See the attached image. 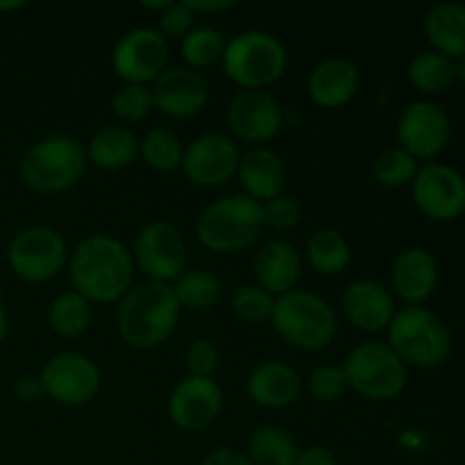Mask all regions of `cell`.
<instances>
[{"mask_svg": "<svg viewBox=\"0 0 465 465\" xmlns=\"http://www.w3.org/2000/svg\"><path fill=\"white\" fill-rule=\"evenodd\" d=\"M68 275L75 293L89 304L121 302L134 280L130 250L109 234H91L68 257Z\"/></svg>", "mask_w": 465, "mask_h": 465, "instance_id": "obj_1", "label": "cell"}, {"mask_svg": "<svg viewBox=\"0 0 465 465\" xmlns=\"http://www.w3.org/2000/svg\"><path fill=\"white\" fill-rule=\"evenodd\" d=\"M180 304L171 284L143 282L118 302L116 327L130 348L154 350L171 339L180 322Z\"/></svg>", "mask_w": 465, "mask_h": 465, "instance_id": "obj_2", "label": "cell"}, {"mask_svg": "<svg viewBox=\"0 0 465 465\" xmlns=\"http://www.w3.org/2000/svg\"><path fill=\"white\" fill-rule=\"evenodd\" d=\"M263 207L243 193L223 195L200 212L195 234L207 250L234 254L248 250L262 236Z\"/></svg>", "mask_w": 465, "mask_h": 465, "instance_id": "obj_3", "label": "cell"}, {"mask_svg": "<svg viewBox=\"0 0 465 465\" xmlns=\"http://www.w3.org/2000/svg\"><path fill=\"white\" fill-rule=\"evenodd\" d=\"M86 166V145L71 134H54L27 148L18 175L36 193H64L84 177Z\"/></svg>", "mask_w": 465, "mask_h": 465, "instance_id": "obj_4", "label": "cell"}, {"mask_svg": "<svg viewBox=\"0 0 465 465\" xmlns=\"http://www.w3.org/2000/svg\"><path fill=\"white\" fill-rule=\"evenodd\" d=\"M221 64L225 75L243 91H263L282 80L289 54L271 32L245 30L227 41Z\"/></svg>", "mask_w": 465, "mask_h": 465, "instance_id": "obj_5", "label": "cell"}, {"mask_svg": "<svg viewBox=\"0 0 465 465\" xmlns=\"http://www.w3.org/2000/svg\"><path fill=\"white\" fill-rule=\"evenodd\" d=\"M271 321L286 343L309 352L327 348L339 331V318L331 304L313 291L302 289L275 298Z\"/></svg>", "mask_w": 465, "mask_h": 465, "instance_id": "obj_6", "label": "cell"}, {"mask_svg": "<svg viewBox=\"0 0 465 465\" xmlns=\"http://www.w3.org/2000/svg\"><path fill=\"white\" fill-rule=\"evenodd\" d=\"M386 334V345L407 366L436 368L452 352V334L448 325L425 307H404L395 312Z\"/></svg>", "mask_w": 465, "mask_h": 465, "instance_id": "obj_7", "label": "cell"}, {"mask_svg": "<svg viewBox=\"0 0 465 465\" xmlns=\"http://www.w3.org/2000/svg\"><path fill=\"white\" fill-rule=\"evenodd\" d=\"M348 386L366 400H393L409 381V366L386 343L366 341L343 363Z\"/></svg>", "mask_w": 465, "mask_h": 465, "instance_id": "obj_8", "label": "cell"}, {"mask_svg": "<svg viewBox=\"0 0 465 465\" xmlns=\"http://www.w3.org/2000/svg\"><path fill=\"white\" fill-rule=\"evenodd\" d=\"M7 263L14 275L23 282L44 284L54 280L68 266L66 239L53 227H25L9 243Z\"/></svg>", "mask_w": 465, "mask_h": 465, "instance_id": "obj_9", "label": "cell"}, {"mask_svg": "<svg viewBox=\"0 0 465 465\" xmlns=\"http://www.w3.org/2000/svg\"><path fill=\"white\" fill-rule=\"evenodd\" d=\"M132 259L134 268H139L148 282H159V284L177 282L186 268V241L173 223H148L136 234Z\"/></svg>", "mask_w": 465, "mask_h": 465, "instance_id": "obj_10", "label": "cell"}, {"mask_svg": "<svg viewBox=\"0 0 465 465\" xmlns=\"http://www.w3.org/2000/svg\"><path fill=\"white\" fill-rule=\"evenodd\" d=\"M171 45L154 27H134L116 41L112 68L125 84H148L168 68Z\"/></svg>", "mask_w": 465, "mask_h": 465, "instance_id": "obj_11", "label": "cell"}, {"mask_svg": "<svg viewBox=\"0 0 465 465\" xmlns=\"http://www.w3.org/2000/svg\"><path fill=\"white\" fill-rule=\"evenodd\" d=\"M45 395L57 404L80 407L100 393L103 375L89 357L77 352H62L44 363L39 375Z\"/></svg>", "mask_w": 465, "mask_h": 465, "instance_id": "obj_12", "label": "cell"}, {"mask_svg": "<svg viewBox=\"0 0 465 465\" xmlns=\"http://www.w3.org/2000/svg\"><path fill=\"white\" fill-rule=\"evenodd\" d=\"M413 203L434 221H454L465 212V177L445 163H425L413 177Z\"/></svg>", "mask_w": 465, "mask_h": 465, "instance_id": "obj_13", "label": "cell"}, {"mask_svg": "<svg viewBox=\"0 0 465 465\" xmlns=\"http://www.w3.org/2000/svg\"><path fill=\"white\" fill-rule=\"evenodd\" d=\"M225 118L232 134L254 148L275 139L284 125V112L268 91H239L232 95Z\"/></svg>", "mask_w": 465, "mask_h": 465, "instance_id": "obj_14", "label": "cell"}, {"mask_svg": "<svg viewBox=\"0 0 465 465\" xmlns=\"http://www.w3.org/2000/svg\"><path fill=\"white\" fill-rule=\"evenodd\" d=\"M241 153L234 141L218 132H207L184 148L182 171L198 186H221L239 171Z\"/></svg>", "mask_w": 465, "mask_h": 465, "instance_id": "obj_15", "label": "cell"}, {"mask_svg": "<svg viewBox=\"0 0 465 465\" xmlns=\"http://www.w3.org/2000/svg\"><path fill=\"white\" fill-rule=\"evenodd\" d=\"M450 118L440 104L431 100H416L402 112L398 121L400 148L413 159H431L450 143Z\"/></svg>", "mask_w": 465, "mask_h": 465, "instance_id": "obj_16", "label": "cell"}, {"mask_svg": "<svg viewBox=\"0 0 465 465\" xmlns=\"http://www.w3.org/2000/svg\"><path fill=\"white\" fill-rule=\"evenodd\" d=\"M223 411V389L213 377L186 375L168 398V416L180 430L200 431L218 420Z\"/></svg>", "mask_w": 465, "mask_h": 465, "instance_id": "obj_17", "label": "cell"}, {"mask_svg": "<svg viewBox=\"0 0 465 465\" xmlns=\"http://www.w3.org/2000/svg\"><path fill=\"white\" fill-rule=\"evenodd\" d=\"M154 109L171 118H193L204 109L209 89L204 77L189 66H168L150 86Z\"/></svg>", "mask_w": 465, "mask_h": 465, "instance_id": "obj_18", "label": "cell"}, {"mask_svg": "<svg viewBox=\"0 0 465 465\" xmlns=\"http://www.w3.org/2000/svg\"><path fill=\"white\" fill-rule=\"evenodd\" d=\"M343 313L359 331L375 334L386 330L395 316L393 293L375 280H357L345 289Z\"/></svg>", "mask_w": 465, "mask_h": 465, "instance_id": "obj_19", "label": "cell"}, {"mask_svg": "<svg viewBox=\"0 0 465 465\" xmlns=\"http://www.w3.org/2000/svg\"><path fill=\"white\" fill-rule=\"evenodd\" d=\"M307 91L312 103L318 107H345L359 91V68L350 59H322L309 73Z\"/></svg>", "mask_w": 465, "mask_h": 465, "instance_id": "obj_20", "label": "cell"}, {"mask_svg": "<svg viewBox=\"0 0 465 465\" xmlns=\"http://www.w3.org/2000/svg\"><path fill=\"white\" fill-rule=\"evenodd\" d=\"M250 400L263 409H286L298 400L302 380L298 371L284 361H262L248 375Z\"/></svg>", "mask_w": 465, "mask_h": 465, "instance_id": "obj_21", "label": "cell"}, {"mask_svg": "<svg viewBox=\"0 0 465 465\" xmlns=\"http://www.w3.org/2000/svg\"><path fill=\"white\" fill-rule=\"evenodd\" d=\"M239 180L243 186V195L252 198L254 203L263 204L268 200L282 195L286 184L284 159L275 150L259 145L250 148L239 162Z\"/></svg>", "mask_w": 465, "mask_h": 465, "instance_id": "obj_22", "label": "cell"}, {"mask_svg": "<svg viewBox=\"0 0 465 465\" xmlns=\"http://www.w3.org/2000/svg\"><path fill=\"white\" fill-rule=\"evenodd\" d=\"M393 291L407 307H420L436 289L439 282V263L427 250L411 248L398 254L391 272Z\"/></svg>", "mask_w": 465, "mask_h": 465, "instance_id": "obj_23", "label": "cell"}, {"mask_svg": "<svg viewBox=\"0 0 465 465\" xmlns=\"http://www.w3.org/2000/svg\"><path fill=\"white\" fill-rule=\"evenodd\" d=\"M254 275L257 284L268 293L280 298L295 289L302 275V257L295 245L286 241H268L254 257Z\"/></svg>", "mask_w": 465, "mask_h": 465, "instance_id": "obj_24", "label": "cell"}, {"mask_svg": "<svg viewBox=\"0 0 465 465\" xmlns=\"http://www.w3.org/2000/svg\"><path fill=\"white\" fill-rule=\"evenodd\" d=\"M139 154V139L123 125L100 127L86 145V157L100 171H121Z\"/></svg>", "mask_w": 465, "mask_h": 465, "instance_id": "obj_25", "label": "cell"}, {"mask_svg": "<svg viewBox=\"0 0 465 465\" xmlns=\"http://www.w3.org/2000/svg\"><path fill=\"white\" fill-rule=\"evenodd\" d=\"M425 32L436 53L450 59L465 57V5L440 3L431 7Z\"/></svg>", "mask_w": 465, "mask_h": 465, "instance_id": "obj_26", "label": "cell"}, {"mask_svg": "<svg viewBox=\"0 0 465 465\" xmlns=\"http://www.w3.org/2000/svg\"><path fill=\"white\" fill-rule=\"evenodd\" d=\"M350 243L334 227H321L307 241V262L318 275L336 277L350 266Z\"/></svg>", "mask_w": 465, "mask_h": 465, "instance_id": "obj_27", "label": "cell"}, {"mask_svg": "<svg viewBox=\"0 0 465 465\" xmlns=\"http://www.w3.org/2000/svg\"><path fill=\"white\" fill-rule=\"evenodd\" d=\"M245 454L252 465H295L298 445L286 430L266 425L250 434Z\"/></svg>", "mask_w": 465, "mask_h": 465, "instance_id": "obj_28", "label": "cell"}, {"mask_svg": "<svg viewBox=\"0 0 465 465\" xmlns=\"http://www.w3.org/2000/svg\"><path fill=\"white\" fill-rule=\"evenodd\" d=\"M457 80V62L436 50H427L409 64V82L420 94H440Z\"/></svg>", "mask_w": 465, "mask_h": 465, "instance_id": "obj_29", "label": "cell"}, {"mask_svg": "<svg viewBox=\"0 0 465 465\" xmlns=\"http://www.w3.org/2000/svg\"><path fill=\"white\" fill-rule=\"evenodd\" d=\"M48 325L62 339H80L91 327V304L75 291L57 295L48 309Z\"/></svg>", "mask_w": 465, "mask_h": 465, "instance_id": "obj_30", "label": "cell"}, {"mask_svg": "<svg viewBox=\"0 0 465 465\" xmlns=\"http://www.w3.org/2000/svg\"><path fill=\"white\" fill-rule=\"evenodd\" d=\"M139 153L143 162L157 173H173L182 168V157H184V145L177 132L168 127H153L145 132L139 143Z\"/></svg>", "mask_w": 465, "mask_h": 465, "instance_id": "obj_31", "label": "cell"}, {"mask_svg": "<svg viewBox=\"0 0 465 465\" xmlns=\"http://www.w3.org/2000/svg\"><path fill=\"white\" fill-rule=\"evenodd\" d=\"M180 309L207 312L221 298V282L209 271H189L173 286Z\"/></svg>", "mask_w": 465, "mask_h": 465, "instance_id": "obj_32", "label": "cell"}, {"mask_svg": "<svg viewBox=\"0 0 465 465\" xmlns=\"http://www.w3.org/2000/svg\"><path fill=\"white\" fill-rule=\"evenodd\" d=\"M227 39L213 27H193L189 35L182 39L180 53L184 57L186 66L200 71L218 64L225 54Z\"/></svg>", "mask_w": 465, "mask_h": 465, "instance_id": "obj_33", "label": "cell"}, {"mask_svg": "<svg viewBox=\"0 0 465 465\" xmlns=\"http://www.w3.org/2000/svg\"><path fill=\"white\" fill-rule=\"evenodd\" d=\"M418 173V159L402 148H386L372 162V177L384 189H402Z\"/></svg>", "mask_w": 465, "mask_h": 465, "instance_id": "obj_34", "label": "cell"}, {"mask_svg": "<svg viewBox=\"0 0 465 465\" xmlns=\"http://www.w3.org/2000/svg\"><path fill=\"white\" fill-rule=\"evenodd\" d=\"M112 109L121 121L141 123L153 114L154 98L148 84H123L114 94Z\"/></svg>", "mask_w": 465, "mask_h": 465, "instance_id": "obj_35", "label": "cell"}, {"mask_svg": "<svg viewBox=\"0 0 465 465\" xmlns=\"http://www.w3.org/2000/svg\"><path fill=\"white\" fill-rule=\"evenodd\" d=\"M275 295L259 284H243L232 295V312L245 322H263L272 316Z\"/></svg>", "mask_w": 465, "mask_h": 465, "instance_id": "obj_36", "label": "cell"}, {"mask_svg": "<svg viewBox=\"0 0 465 465\" xmlns=\"http://www.w3.org/2000/svg\"><path fill=\"white\" fill-rule=\"evenodd\" d=\"M309 395L318 402H339L350 391L348 380H345L343 366H321L309 375L307 380Z\"/></svg>", "mask_w": 465, "mask_h": 465, "instance_id": "obj_37", "label": "cell"}, {"mask_svg": "<svg viewBox=\"0 0 465 465\" xmlns=\"http://www.w3.org/2000/svg\"><path fill=\"white\" fill-rule=\"evenodd\" d=\"M262 207L263 223H266V227H272V230H293L300 223V218H302V207H300L298 200L289 198L284 193L268 200Z\"/></svg>", "mask_w": 465, "mask_h": 465, "instance_id": "obj_38", "label": "cell"}, {"mask_svg": "<svg viewBox=\"0 0 465 465\" xmlns=\"http://www.w3.org/2000/svg\"><path fill=\"white\" fill-rule=\"evenodd\" d=\"M218 361H221V352H218V345L213 341H191L189 350H186V371H189V375L212 377L216 372Z\"/></svg>", "mask_w": 465, "mask_h": 465, "instance_id": "obj_39", "label": "cell"}, {"mask_svg": "<svg viewBox=\"0 0 465 465\" xmlns=\"http://www.w3.org/2000/svg\"><path fill=\"white\" fill-rule=\"evenodd\" d=\"M191 30H193V12L186 7L184 0H180V3H168L159 12V35L163 39L182 41Z\"/></svg>", "mask_w": 465, "mask_h": 465, "instance_id": "obj_40", "label": "cell"}, {"mask_svg": "<svg viewBox=\"0 0 465 465\" xmlns=\"http://www.w3.org/2000/svg\"><path fill=\"white\" fill-rule=\"evenodd\" d=\"M14 395L23 404H36L45 395L39 375H21L14 384Z\"/></svg>", "mask_w": 465, "mask_h": 465, "instance_id": "obj_41", "label": "cell"}, {"mask_svg": "<svg viewBox=\"0 0 465 465\" xmlns=\"http://www.w3.org/2000/svg\"><path fill=\"white\" fill-rule=\"evenodd\" d=\"M295 465H336V457L325 445H309V448L298 450Z\"/></svg>", "mask_w": 465, "mask_h": 465, "instance_id": "obj_42", "label": "cell"}, {"mask_svg": "<svg viewBox=\"0 0 465 465\" xmlns=\"http://www.w3.org/2000/svg\"><path fill=\"white\" fill-rule=\"evenodd\" d=\"M203 465H252L248 454L234 448H216L204 457Z\"/></svg>", "mask_w": 465, "mask_h": 465, "instance_id": "obj_43", "label": "cell"}, {"mask_svg": "<svg viewBox=\"0 0 465 465\" xmlns=\"http://www.w3.org/2000/svg\"><path fill=\"white\" fill-rule=\"evenodd\" d=\"M186 7L195 14H209V12H223V9H230V0H184Z\"/></svg>", "mask_w": 465, "mask_h": 465, "instance_id": "obj_44", "label": "cell"}, {"mask_svg": "<svg viewBox=\"0 0 465 465\" xmlns=\"http://www.w3.org/2000/svg\"><path fill=\"white\" fill-rule=\"evenodd\" d=\"M7 331H9V313H7V307H5V302L0 300V343L7 339Z\"/></svg>", "mask_w": 465, "mask_h": 465, "instance_id": "obj_45", "label": "cell"}, {"mask_svg": "<svg viewBox=\"0 0 465 465\" xmlns=\"http://www.w3.org/2000/svg\"><path fill=\"white\" fill-rule=\"evenodd\" d=\"M168 3H171V0H159V3H141V7H145V9H157V12H162V9L166 7Z\"/></svg>", "mask_w": 465, "mask_h": 465, "instance_id": "obj_46", "label": "cell"}, {"mask_svg": "<svg viewBox=\"0 0 465 465\" xmlns=\"http://www.w3.org/2000/svg\"><path fill=\"white\" fill-rule=\"evenodd\" d=\"M23 7L21 0H14V3H0V12H12V9Z\"/></svg>", "mask_w": 465, "mask_h": 465, "instance_id": "obj_47", "label": "cell"}, {"mask_svg": "<svg viewBox=\"0 0 465 465\" xmlns=\"http://www.w3.org/2000/svg\"><path fill=\"white\" fill-rule=\"evenodd\" d=\"M457 77L461 80V84L465 86V57H461L457 62Z\"/></svg>", "mask_w": 465, "mask_h": 465, "instance_id": "obj_48", "label": "cell"}]
</instances>
